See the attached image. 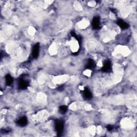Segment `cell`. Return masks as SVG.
Instances as JSON below:
<instances>
[{
    "label": "cell",
    "mask_w": 137,
    "mask_h": 137,
    "mask_svg": "<svg viewBox=\"0 0 137 137\" xmlns=\"http://www.w3.org/2000/svg\"><path fill=\"white\" fill-rule=\"evenodd\" d=\"M55 128L57 131L58 136H61L64 130L63 122L61 120H56L55 123Z\"/></svg>",
    "instance_id": "1"
},
{
    "label": "cell",
    "mask_w": 137,
    "mask_h": 137,
    "mask_svg": "<svg viewBox=\"0 0 137 137\" xmlns=\"http://www.w3.org/2000/svg\"><path fill=\"white\" fill-rule=\"evenodd\" d=\"M29 82L27 80L24 79L23 78H21L19 80L18 86L20 89L25 90L29 87Z\"/></svg>",
    "instance_id": "2"
},
{
    "label": "cell",
    "mask_w": 137,
    "mask_h": 137,
    "mask_svg": "<svg viewBox=\"0 0 137 137\" xmlns=\"http://www.w3.org/2000/svg\"><path fill=\"white\" fill-rule=\"evenodd\" d=\"M39 49H40V45L39 43H36L33 46V49H32V56L33 58H37L39 54Z\"/></svg>",
    "instance_id": "3"
},
{
    "label": "cell",
    "mask_w": 137,
    "mask_h": 137,
    "mask_svg": "<svg viewBox=\"0 0 137 137\" xmlns=\"http://www.w3.org/2000/svg\"><path fill=\"white\" fill-rule=\"evenodd\" d=\"M92 26L94 29H99L100 27V19L99 17H94L92 21Z\"/></svg>",
    "instance_id": "4"
},
{
    "label": "cell",
    "mask_w": 137,
    "mask_h": 137,
    "mask_svg": "<svg viewBox=\"0 0 137 137\" xmlns=\"http://www.w3.org/2000/svg\"><path fill=\"white\" fill-rule=\"evenodd\" d=\"M83 96L86 100H91L92 98V94L90 90L86 87H85L83 91Z\"/></svg>",
    "instance_id": "5"
},
{
    "label": "cell",
    "mask_w": 137,
    "mask_h": 137,
    "mask_svg": "<svg viewBox=\"0 0 137 137\" xmlns=\"http://www.w3.org/2000/svg\"><path fill=\"white\" fill-rule=\"evenodd\" d=\"M27 123H28V120L27 118L26 117H23L21 118L18 120L17 124L18 125L21 127H23V126H26Z\"/></svg>",
    "instance_id": "6"
},
{
    "label": "cell",
    "mask_w": 137,
    "mask_h": 137,
    "mask_svg": "<svg viewBox=\"0 0 137 137\" xmlns=\"http://www.w3.org/2000/svg\"><path fill=\"white\" fill-rule=\"evenodd\" d=\"M117 25L120 27H121L122 29H126L129 27V25L126 22L123 21L122 19H118V21H117Z\"/></svg>",
    "instance_id": "7"
},
{
    "label": "cell",
    "mask_w": 137,
    "mask_h": 137,
    "mask_svg": "<svg viewBox=\"0 0 137 137\" xmlns=\"http://www.w3.org/2000/svg\"><path fill=\"white\" fill-rule=\"evenodd\" d=\"M111 64L109 61H107L104 63L103 66L102 68V70L103 72H108L111 69Z\"/></svg>",
    "instance_id": "8"
},
{
    "label": "cell",
    "mask_w": 137,
    "mask_h": 137,
    "mask_svg": "<svg viewBox=\"0 0 137 137\" xmlns=\"http://www.w3.org/2000/svg\"><path fill=\"white\" fill-rule=\"evenodd\" d=\"M95 67V62L92 59H89L88 61L87 65L86 66L87 69H93Z\"/></svg>",
    "instance_id": "9"
},
{
    "label": "cell",
    "mask_w": 137,
    "mask_h": 137,
    "mask_svg": "<svg viewBox=\"0 0 137 137\" xmlns=\"http://www.w3.org/2000/svg\"><path fill=\"white\" fill-rule=\"evenodd\" d=\"M6 82L8 86L11 85L12 83H13V79L12 78V77L9 74L6 76Z\"/></svg>",
    "instance_id": "10"
},
{
    "label": "cell",
    "mask_w": 137,
    "mask_h": 137,
    "mask_svg": "<svg viewBox=\"0 0 137 137\" xmlns=\"http://www.w3.org/2000/svg\"><path fill=\"white\" fill-rule=\"evenodd\" d=\"M71 35L72 36V37H74L77 40L79 44H80V43H81V41H82V38H81V37H79V36H78L74 31H72L71 32Z\"/></svg>",
    "instance_id": "11"
},
{
    "label": "cell",
    "mask_w": 137,
    "mask_h": 137,
    "mask_svg": "<svg viewBox=\"0 0 137 137\" xmlns=\"http://www.w3.org/2000/svg\"><path fill=\"white\" fill-rule=\"evenodd\" d=\"M59 112L62 114H64L66 113L67 110V107L66 106H62L59 107Z\"/></svg>",
    "instance_id": "12"
},
{
    "label": "cell",
    "mask_w": 137,
    "mask_h": 137,
    "mask_svg": "<svg viewBox=\"0 0 137 137\" xmlns=\"http://www.w3.org/2000/svg\"><path fill=\"white\" fill-rule=\"evenodd\" d=\"M107 130L108 131H111L112 129H113V127H112V126H111V125H108L107 127Z\"/></svg>",
    "instance_id": "13"
},
{
    "label": "cell",
    "mask_w": 137,
    "mask_h": 137,
    "mask_svg": "<svg viewBox=\"0 0 137 137\" xmlns=\"http://www.w3.org/2000/svg\"><path fill=\"white\" fill-rule=\"evenodd\" d=\"M111 10L112 11V13H114V14H116V10L115 9H114H114H111Z\"/></svg>",
    "instance_id": "14"
}]
</instances>
